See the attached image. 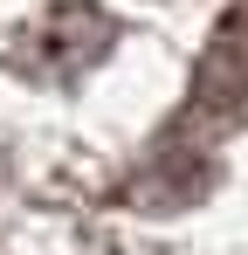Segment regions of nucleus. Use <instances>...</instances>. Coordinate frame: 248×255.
Here are the masks:
<instances>
[{
    "label": "nucleus",
    "instance_id": "obj_1",
    "mask_svg": "<svg viewBox=\"0 0 248 255\" xmlns=\"http://www.w3.org/2000/svg\"><path fill=\"white\" fill-rule=\"evenodd\" d=\"M248 118V0L214 28V42L200 55V76H193V104H186V125L179 131H235Z\"/></svg>",
    "mask_w": 248,
    "mask_h": 255
}]
</instances>
